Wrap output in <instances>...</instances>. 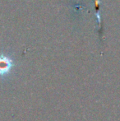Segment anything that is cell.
<instances>
[{
  "label": "cell",
  "instance_id": "1",
  "mask_svg": "<svg viewBox=\"0 0 120 121\" xmlns=\"http://www.w3.org/2000/svg\"><path fill=\"white\" fill-rule=\"evenodd\" d=\"M12 67V60L5 56L0 57V73H7Z\"/></svg>",
  "mask_w": 120,
  "mask_h": 121
}]
</instances>
